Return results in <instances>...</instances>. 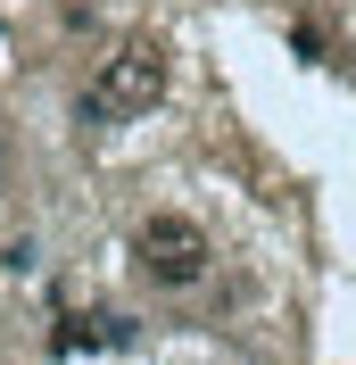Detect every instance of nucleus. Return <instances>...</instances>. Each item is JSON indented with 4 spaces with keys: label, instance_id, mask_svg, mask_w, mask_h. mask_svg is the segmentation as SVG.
Returning <instances> with one entry per match:
<instances>
[{
    "label": "nucleus",
    "instance_id": "1",
    "mask_svg": "<svg viewBox=\"0 0 356 365\" xmlns=\"http://www.w3.org/2000/svg\"><path fill=\"white\" fill-rule=\"evenodd\" d=\"M166 100V50L157 42H125L116 58H100V75L83 83V125H133Z\"/></svg>",
    "mask_w": 356,
    "mask_h": 365
},
{
    "label": "nucleus",
    "instance_id": "2",
    "mask_svg": "<svg viewBox=\"0 0 356 365\" xmlns=\"http://www.w3.org/2000/svg\"><path fill=\"white\" fill-rule=\"evenodd\" d=\"M133 266L141 282H157V291H191V282H207V232L191 225V216H174V207H157V216H141L133 232Z\"/></svg>",
    "mask_w": 356,
    "mask_h": 365
},
{
    "label": "nucleus",
    "instance_id": "3",
    "mask_svg": "<svg viewBox=\"0 0 356 365\" xmlns=\"http://www.w3.org/2000/svg\"><path fill=\"white\" fill-rule=\"evenodd\" d=\"M133 341V316H75V324H58V349H125Z\"/></svg>",
    "mask_w": 356,
    "mask_h": 365
}]
</instances>
